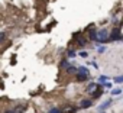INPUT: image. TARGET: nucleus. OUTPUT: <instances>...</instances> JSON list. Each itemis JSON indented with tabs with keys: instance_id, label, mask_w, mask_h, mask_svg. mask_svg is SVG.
Here are the masks:
<instances>
[{
	"instance_id": "nucleus-14",
	"label": "nucleus",
	"mask_w": 123,
	"mask_h": 113,
	"mask_svg": "<svg viewBox=\"0 0 123 113\" xmlns=\"http://www.w3.org/2000/svg\"><path fill=\"white\" fill-rule=\"evenodd\" d=\"M106 81H109V77H107V75H100V77H98V83L103 84V83H106Z\"/></svg>"
},
{
	"instance_id": "nucleus-20",
	"label": "nucleus",
	"mask_w": 123,
	"mask_h": 113,
	"mask_svg": "<svg viewBox=\"0 0 123 113\" xmlns=\"http://www.w3.org/2000/svg\"><path fill=\"white\" fill-rule=\"evenodd\" d=\"M103 86H104V88H111V83H109V81L103 83Z\"/></svg>"
},
{
	"instance_id": "nucleus-19",
	"label": "nucleus",
	"mask_w": 123,
	"mask_h": 113,
	"mask_svg": "<svg viewBox=\"0 0 123 113\" xmlns=\"http://www.w3.org/2000/svg\"><path fill=\"white\" fill-rule=\"evenodd\" d=\"M97 51H98V54H103V52L106 51V46H98V48H97Z\"/></svg>"
},
{
	"instance_id": "nucleus-12",
	"label": "nucleus",
	"mask_w": 123,
	"mask_h": 113,
	"mask_svg": "<svg viewBox=\"0 0 123 113\" xmlns=\"http://www.w3.org/2000/svg\"><path fill=\"white\" fill-rule=\"evenodd\" d=\"M67 71H68L70 74H77L78 68H77V67H68V68H67Z\"/></svg>"
},
{
	"instance_id": "nucleus-15",
	"label": "nucleus",
	"mask_w": 123,
	"mask_h": 113,
	"mask_svg": "<svg viewBox=\"0 0 123 113\" xmlns=\"http://www.w3.org/2000/svg\"><path fill=\"white\" fill-rule=\"evenodd\" d=\"M122 91H123L122 88H114V90H111V94H113V96H119Z\"/></svg>"
},
{
	"instance_id": "nucleus-18",
	"label": "nucleus",
	"mask_w": 123,
	"mask_h": 113,
	"mask_svg": "<svg viewBox=\"0 0 123 113\" xmlns=\"http://www.w3.org/2000/svg\"><path fill=\"white\" fill-rule=\"evenodd\" d=\"M23 110H25V107H23V106H20V107H16V109H15V112H16V113H23Z\"/></svg>"
},
{
	"instance_id": "nucleus-11",
	"label": "nucleus",
	"mask_w": 123,
	"mask_h": 113,
	"mask_svg": "<svg viewBox=\"0 0 123 113\" xmlns=\"http://www.w3.org/2000/svg\"><path fill=\"white\" fill-rule=\"evenodd\" d=\"M101 94H103V90H101V88H98L97 91H94V93H93V99H98Z\"/></svg>"
},
{
	"instance_id": "nucleus-2",
	"label": "nucleus",
	"mask_w": 123,
	"mask_h": 113,
	"mask_svg": "<svg viewBox=\"0 0 123 113\" xmlns=\"http://www.w3.org/2000/svg\"><path fill=\"white\" fill-rule=\"evenodd\" d=\"M75 77H77L78 81H87V80L90 78V71H88V68H87V67H78V71H77Z\"/></svg>"
},
{
	"instance_id": "nucleus-3",
	"label": "nucleus",
	"mask_w": 123,
	"mask_h": 113,
	"mask_svg": "<svg viewBox=\"0 0 123 113\" xmlns=\"http://www.w3.org/2000/svg\"><path fill=\"white\" fill-rule=\"evenodd\" d=\"M119 39H122L120 29H119V28H114V29L111 31V33H110V38H109V41H119Z\"/></svg>"
},
{
	"instance_id": "nucleus-22",
	"label": "nucleus",
	"mask_w": 123,
	"mask_h": 113,
	"mask_svg": "<svg viewBox=\"0 0 123 113\" xmlns=\"http://www.w3.org/2000/svg\"><path fill=\"white\" fill-rule=\"evenodd\" d=\"M48 113H62V112H61L59 109H52V110H49Z\"/></svg>"
},
{
	"instance_id": "nucleus-23",
	"label": "nucleus",
	"mask_w": 123,
	"mask_h": 113,
	"mask_svg": "<svg viewBox=\"0 0 123 113\" xmlns=\"http://www.w3.org/2000/svg\"><path fill=\"white\" fill-rule=\"evenodd\" d=\"M90 65H93V67H94V68H98V65H97V63H96V61H93V63H91V64H90Z\"/></svg>"
},
{
	"instance_id": "nucleus-6",
	"label": "nucleus",
	"mask_w": 123,
	"mask_h": 113,
	"mask_svg": "<svg viewBox=\"0 0 123 113\" xmlns=\"http://www.w3.org/2000/svg\"><path fill=\"white\" fill-rule=\"evenodd\" d=\"M83 109H88V107H91L93 106V100H90V99H84V100H81V104H80Z\"/></svg>"
},
{
	"instance_id": "nucleus-13",
	"label": "nucleus",
	"mask_w": 123,
	"mask_h": 113,
	"mask_svg": "<svg viewBox=\"0 0 123 113\" xmlns=\"http://www.w3.org/2000/svg\"><path fill=\"white\" fill-rule=\"evenodd\" d=\"M75 55H77V54H75L74 49H68V52H67V56H68V58H74Z\"/></svg>"
},
{
	"instance_id": "nucleus-7",
	"label": "nucleus",
	"mask_w": 123,
	"mask_h": 113,
	"mask_svg": "<svg viewBox=\"0 0 123 113\" xmlns=\"http://www.w3.org/2000/svg\"><path fill=\"white\" fill-rule=\"evenodd\" d=\"M111 100H107V101H104V103H101L100 106H98V110H104V109H107V107H110L111 106Z\"/></svg>"
},
{
	"instance_id": "nucleus-16",
	"label": "nucleus",
	"mask_w": 123,
	"mask_h": 113,
	"mask_svg": "<svg viewBox=\"0 0 123 113\" xmlns=\"http://www.w3.org/2000/svg\"><path fill=\"white\" fill-rule=\"evenodd\" d=\"M114 83H116V84L123 83V75H120V77H114Z\"/></svg>"
},
{
	"instance_id": "nucleus-1",
	"label": "nucleus",
	"mask_w": 123,
	"mask_h": 113,
	"mask_svg": "<svg viewBox=\"0 0 123 113\" xmlns=\"http://www.w3.org/2000/svg\"><path fill=\"white\" fill-rule=\"evenodd\" d=\"M109 38H110L109 31H107V29H100V31L97 32V41H96V44H97V45L106 44V42H109Z\"/></svg>"
},
{
	"instance_id": "nucleus-25",
	"label": "nucleus",
	"mask_w": 123,
	"mask_h": 113,
	"mask_svg": "<svg viewBox=\"0 0 123 113\" xmlns=\"http://www.w3.org/2000/svg\"><path fill=\"white\" fill-rule=\"evenodd\" d=\"M100 113H106V112H103V110H100Z\"/></svg>"
},
{
	"instance_id": "nucleus-26",
	"label": "nucleus",
	"mask_w": 123,
	"mask_h": 113,
	"mask_svg": "<svg viewBox=\"0 0 123 113\" xmlns=\"http://www.w3.org/2000/svg\"><path fill=\"white\" fill-rule=\"evenodd\" d=\"M122 41H123V36H122Z\"/></svg>"
},
{
	"instance_id": "nucleus-5",
	"label": "nucleus",
	"mask_w": 123,
	"mask_h": 113,
	"mask_svg": "<svg viewBox=\"0 0 123 113\" xmlns=\"http://www.w3.org/2000/svg\"><path fill=\"white\" fill-rule=\"evenodd\" d=\"M100 88V84H97V83H90L88 84V87H87V93H90V94H93L94 91H97Z\"/></svg>"
},
{
	"instance_id": "nucleus-17",
	"label": "nucleus",
	"mask_w": 123,
	"mask_h": 113,
	"mask_svg": "<svg viewBox=\"0 0 123 113\" xmlns=\"http://www.w3.org/2000/svg\"><path fill=\"white\" fill-rule=\"evenodd\" d=\"M80 56H81V58H87V56H88V52H87V51H81V52H80Z\"/></svg>"
},
{
	"instance_id": "nucleus-4",
	"label": "nucleus",
	"mask_w": 123,
	"mask_h": 113,
	"mask_svg": "<svg viewBox=\"0 0 123 113\" xmlns=\"http://www.w3.org/2000/svg\"><path fill=\"white\" fill-rule=\"evenodd\" d=\"M80 35H81V33H75L74 36H77V45L83 48V46H86V45H87V39H86L84 36H80Z\"/></svg>"
},
{
	"instance_id": "nucleus-24",
	"label": "nucleus",
	"mask_w": 123,
	"mask_h": 113,
	"mask_svg": "<svg viewBox=\"0 0 123 113\" xmlns=\"http://www.w3.org/2000/svg\"><path fill=\"white\" fill-rule=\"evenodd\" d=\"M5 113H16L15 110H7V112H5Z\"/></svg>"
},
{
	"instance_id": "nucleus-10",
	"label": "nucleus",
	"mask_w": 123,
	"mask_h": 113,
	"mask_svg": "<svg viewBox=\"0 0 123 113\" xmlns=\"http://www.w3.org/2000/svg\"><path fill=\"white\" fill-rule=\"evenodd\" d=\"M59 67H61V68H65V70H67V68L70 67V63H68V60H62V61H61V65H59Z\"/></svg>"
},
{
	"instance_id": "nucleus-8",
	"label": "nucleus",
	"mask_w": 123,
	"mask_h": 113,
	"mask_svg": "<svg viewBox=\"0 0 123 113\" xmlns=\"http://www.w3.org/2000/svg\"><path fill=\"white\" fill-rule=\"evenodd\" d=\"M75 112H77V107H74V106H67L62 110V113H75Z\"/></svg>"
},
{
	"instance_id": "nucleus-9",
	"label": "nucleus",
	"mask_w": 123,
	"mask_h": 113,
	"mask_svg": "<svg viewBox=\"0 0 123 113\" xmlns=\"http://www.w3.org/2000/svg\"><path fill=\"white\" fill-rule=\"evenodd\" d=\"M97 32H98V31H96V29L90 31V39H91V41H94V42L97 41Z\"/></svg>"
},
{
	"instance_id": "nucleus-21",
	"label": "nucleus",
	"mask_w": 123,
	"mask_h": 113,
	"mask_svg": "<svg viewBox=\"0 0 123 113\" xmlns=\"http://www.w3.org/2000/svg\"><path fill=\"white\" fill-rule=\"evenodd\" d=\"M5 36H6L5 32H0V42H3V41H5Z\"/></svg>"
}]
</instances>
